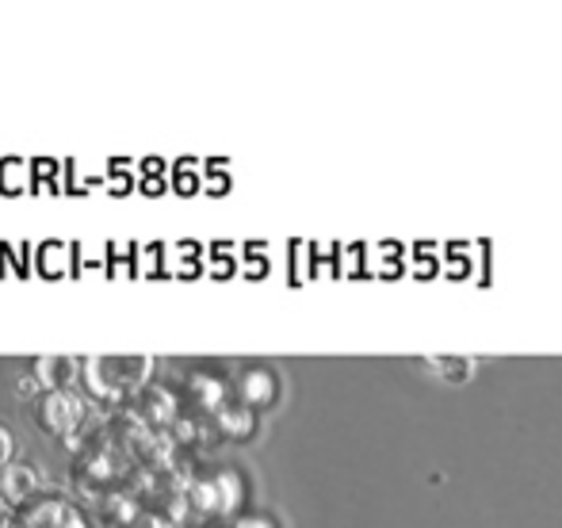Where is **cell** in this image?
I'll use <instances>...</instances> for the list:
<instances>
[{"label": "cell", "mask_w": 562, "mask_h": 528, "mask_svg": "<svg viewBox=\"0 0 562 528\" xmlns=\"http://www.w3.org/2000/svg\"><path fill=\"white\" fill-rule=\"evenodd\" d=\"M234 528H276V521L268 514H245V517H237Z\"/></svg>", "instance_id": "cell-12"}, {"label": "cell", "mask_w": 562, "mask_h": 528, "mask_svg": "<svg viewBox=\"0 0 562 528\" xmlns=\"http://www.w3.org/2000/svg\"><path fill=\"white\" fill-rule=\"evenodd\" d=\"M180 409H184V391H180V383H149V387L126 406V414L138 417L146 429L169 432L172 425H177Z\"/></svg>", "instance_id": "cell-3"}, {"label": "cell", "mask_w": 562, "mask_h": 528, "mask_svg": "<svg viewBox=\"0 0 562 528\" xmlns=\"http://www.w3.org/2000/svg\"><path fill=\"white\" fill-rule=\"evenodd\" d=\"M92 409V402L81 395V391H43L35 402H31V417L35 425L46 432V437L66 440L69 432L81 425V417Z\"/></svg>", "instance_id": "cell-2"}, {"label": "cell", "mask_w": 562, "mask_h": 528, "mask_svg": "<svg viewBox=\"0 0 562 528\" xmlns=\"http://www.w3.org/2000/svg\"><path fill=\"white\" fill-rule=\"evenodd\" d=\"M154 357H81V395L104 409H126L154 383Z\"/></svg>", "instance_id": "cell-1"}, {"label": "cell", "mask_w": 562, "mask_h": 528, "mask_svg": "<svg viewBox=\"0 0 562 528\" xmlns=\"http://www.w3.org/2000/svg\"><path fill=\"white\" fill-rule=\"evenodd\" d=\"M38 395H43V387H38V380L31 372L15 380V398H20V402H35Z\"/></svg>", "instance_id": "cell-9"}, {"label": "cell", "mask_w": 562, "mask_h": 528, "mask_svg": "<svg viewBox=\"0 0 562 528\" xmlns=\"http://www.w3.org/2000/svg\"><path fill=\"white\" fill-rule=\"evenodd\" d=\"M12 452H15V440H12V432L0 425V468H8L12 463Z\"/></svg>", "instance_id": "cell-13"}, {"label": "cell", "mask_w": 562, "mask_h": 528, "mask_svg": "<svg viewBox=\"0 0 562 528\" xmlns=\"http://www.w3.org/2000/svg\"><path fill=\"white\" fill-rule=\"evenodd\" d=\"M234 395L249 409L268 406V402L276 398V375L268 372V368H241L234 380Z\"/></svg>", "instance_id": "cell-7"}, {"label": "cell", "mask_w": 562, "mask_h": 528, "mask_svg": "<svg viewBox=\"0 0 562 528\" xmlns=\"http://www.w3.org/2000/svg\"><path fill=\"white\" fill-rule=\"evenodd\" d=\"M43 494V475H38L35 463H23V460H12L8 468H0V502L8 509H27L31 502Z\"/></svg>", "instance_id": "cell-5"}, {"label": "cell", "mask_w": 562, "mask_h": 528, "mask_svg": "<svg viewBox=\"0 0 562 528\" xmlns=\"http://www.w3.org/2000/svg\"><path fill=\"white\" fill-rule=\"evenodd\" d=\"M27 372L43 391H81V357H35Z\"/></svg>", "instance_id": "cell-6"}, {"label": "cell", "mask_w": 562, "mask_h": 528, "mask_svg": "<svg viewBox=\"0 0 562 528\" xmlns=\"http://www.w3.org/2000/svg\"><path fill=\"white\" fill-rule=\"evenodd\" d=\"M211 425H215V437H223V440H249L252 429H257V417H252V409L241 406V402H226V406L211 417Z\"/></svg>", "instance_id": "cell-8"}, {"label": "cell", "mask_w": 562, "mask_h": 528, "mask_svg": "<svg viewBox=\"0 0 562 528\" xmlns=\"http://www.w3.org/2000/svg\"><path fill=\"white\" fill-rule=\"evenodd\" d=\"M89 517L100 528H138L149 514H146V506H142V498L131 491V486H115V491H104L97 502H92Z\"/></svg>", "instance_id": "cell-4"}, {"label": "cell", "mask_w": 562, "mask_h": 528, "mask_svg": "<svg viewBox=\"0 0 562 528\" xmlns=\"http://www.w3.org/2000/svg\"><path fill=\"white\" fill-rule=\"evenodd\" d=\"M20 169H23L20 161H4V165H0V192H8V195H15V192H20V184H15V180H12Z\"/></svg>", "instance_id": "cell-10"}, {"label": "cell", "mask_w": 562, "mask_h": 528, "mask_svg": "<svg viewBox=\"0 0 562 528\" xmlns=\"http://www.w3.org/2000/svg\"><path fill=\"white\" fill-rule=\"evenodd\" d=\"M61 254H66V246H43V272L46 276L61 272Z\"/></svg>", "instance_id": "cell-11"}]
</instances>
